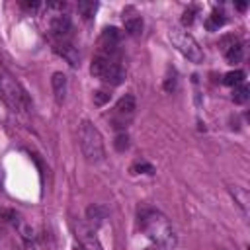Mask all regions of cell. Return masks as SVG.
Masks as SVG:
<instances>
[{
  "instance_id": "6da1fadb",
  "label": "cell",
  "mask_w": 250,
  "mask_h": 250,
  "mask_svg": "<svg viewBox=\"0 0 250 250\" xmlns=\"http://www.w3.org/2000/svg\"><path fill=\"white\" fill-rule=\"evenodd\" d=\"M139 227L160 248L172 250L176 246V232H174L170 221L158 209L143 207L139 211Z\"/></svg>"
},
{
  "instance_id": "7a4b0ae2",
  "label": "cell",
  "mask_w": 250,
  "mask_h": 250,
  "mask_svg": "<svg viewBox=\"0 0 250 250\" xmlns=\"http://www.w3.org/2000/svg\"><path fill=\"white\" fill-rule=\"evenodd\" d=\"M78 139H80V150L84 154V158L88 162H100L104 160V139L100 135V131L90 123V121H82L80 129H78Z\"/></svg>"
},
{
  "instance_id": "3957f363",
  "label": "cell",
  "mask_w": 250,
  "mask_h": 250,
  "mask_svg": "<svg viewBox=\"0 0 250 250\" xmlns=\"http://www.w3.org/2000/svg\"><path fill=\"white\" fill-rule=\"evenodd\" d=\"M172 45L191 62H203V49L199 47V43L193 39L191 33L184 31L182 27H172L168 33Z\"/></svg>"
},
{
  "instance_id": "277c9868",
  "label": "cell",
  "mask_w": 250,
  "mask_h": 250,
  "mask_svg": "<svg viewBox=\"0 0 250 250\" xmlns=\"http://www.w3.org/2000/svg\"><path fill=\"white\" fill-rule=\"evenodd\" d=\"M0 96L12 109H27L29 107L27 94L10 74H0Z\"/></svg>"
},
{
  "instance_id": "5b68a950",
  "label": "cell",
  "mask_w": 250,
  "mask_h": 250,
  "mask_svg": "<svg viewBox=\"0 0 250 250\" xmlns=\"http://www.w3.org/2000/svg\"><path fill=\"white\" fill-rule=\"evenodd\" d=\"M135 107H137V104H135V96L133 94L121 96L117 100V104H115V109H113V123H115V127H123L133 117Z\"/></svg>"
},
{
  "instance_id": "8992f818",
  "label": "cell",
  "mask_w": 250,
  "mask_h": 250,
  "mask_svg": "<svg viewBox=\"0 0 250 250\" xmlns=\"http://www.w3.org/2000/svg\"><path fill=\"white\" fill-rule=\"evenodd\" d=\"M49 27H51V33L59 41H66L70 37V31H72V21H70V18L66 14H57V16L51 18Z\"/></svg>"
},
{
  "instance_id": "52a82bcc",
  "label": "cell",
  "mask_w": 250,
  "mask_h": 250,
  "mask_svg": "<svg viewBox=\"0 0 250 250\" xmlns=\"http://www.w3.org/2000/svg\"><path fill=\"white\" fill-rule=\"evenodd\" d=\"M123 25H125V31L131 35V37H137L141 35L143 31V18L133 10V8H127L123 12Z\"/></svg>"
},
{
  "instance_id": "ba28073f",
  "label": "cell",
  "mask_w": 250,
  "mask_h": 250,
  "mask_svg": "<svg viewBox=\"0 0 250 250\" xmlns=\"http://www.w3.org/2000/svg\"><path fill=\"white\" fill-rule=\"evenodd\" d=\"M100 80H104V82L109 84V86H119V84L125 80V70H123V66H121L119 62L113 61V62L107 66V70L104 72V76H102Z\"/></svg>"
},
{
  "instance_id": "9c48e42d",
  "label": "cell",
  "mask_w": 250,
  "mask_h": 250,
  "mask_svg": "<svg viewBox=\"0 0 250 250\" xmlns=\"http://www.w3.org/2000/svg\"><path fill=\"white\" fill-rule=\"evenodd\" d=\"M55 51H57L61 57H64V59L68 61V64H70V66H76V64H78V61H80L78 51H76L68 41H59V43L55 45Z\"/></svg>"
},
{
  "instance_id": "30bf717a",
  "label": "cell",
  "mask_w": 250,
  "mask_h": 250,
  "mask_svg": "<svg viewBox=\"0 0 250 250\" xmlns=\"http://www.w3.org/2000/svg\"><path fill=\"white\" fill-rule=\"evenodd\" d=\"M51 86H53V94H55V100L61 104L64 102V96H66V76L62 72H55L53 78H51Z\"/></svg>"
},
{
  "instance_id": "8fae6325",
  "label": "cell",
  "mask_w": 250,
  "mask_h": 250,
  "mask_svg": "<svg viewBox=\"0 0 250 250\" xmlns=\"http://www.w3.org/2000/svg\"><path fill=\"white\" fill-rule=\"evenodd\" d=\"M105 217H107V209H105L104 205H90V207L86 209V219H88L90 223H94V225L102 223Z\"/></svg>"
},
{
  "instance_id": "7c38bea8",
  "label": "cell",
  "mask_w": 250,
  "mask_h": 250,
  "mask_svg": "<svg viewBox=\"0 0 250 250\" xmlns=\"http://www.w3.org/2000/svg\"><path fill=\"white\" fill-rule=\"evenodd\" d=\"M225 21H227V18H225V14L221 12V10H213V14L207 18V21H205V27L209 29V31H215V29H219L221 25H225Z\"/></svg>"
},
{
  "instance_id": "4fadbf2b",
  "label": "cell",
  "mask_w": 250,
  "mask_h": 250,
  "mask_svg": "<svg viewBox=\"0 0 250 250\" xmlns=\"http://www.w3.org/2000/svg\"><path fill=\"white\" fill-rule=\"evenodd\" d=\"M76 8H78V14H80L84 20H90V18L96 14V10H98V2H92V0H80Z\"/></svg>"
},
{
  "instance_id": "5bb4252c",
  "label": "cell",
  "mask_w": 250,
  "mask_h": 250,
  "mask_svg": "<svg viewBox=\"0 0 250 250\" xmlns=\"http://www.w3.org/2000/svg\"><path fill=\"white\" fill-rule=\"evenodd\" d=\"M119 39H121V31L117 27H105L102 31V37H100V41L102 43H107V45H117Z\"/></svg>"
},
{
  "instance_id": "9a60e30c",
  "label": "cell",
  "mask_w": 250,
  "mask_h": 250,
  "mask_svg": "<svg viewBox=\"0 0 250 250\" xmlns=\"http://www.w3.org/2000/svg\"><path fill=\"white\" fill-rule=\"evenodd\" d=\"M244 78H246V74H244V70H230V72H227L225 76H223V82L227 84V86H240L242 82H244Z\"/></svg>"
},
{
  "instance_id": "2e32d148",
  "label": "cell",
  "mask_w": 250,
  "mask_h": 250,
  "mask_svg": "<svg viewBox=\"0 0 250 250\" xmlns=\"http://www.w3.org/2000/svg\"><path fill=\"white\" fill-rule=\"evenodd\" d=\"M248 98H250V90H248V86H244V84L234 86V92H232V100H234V104H246Z\"/></svg>"
},
{
  "instance_id": "e0dca14e",
  "label": "cell",
  "mask_w": 250,
  "mask_h": 250,
  "mask_svg": "<svg viewBox=\"0 0 250 250\" xmlns=\"http://www.w3.org/2000/svg\"><path fill=\"white\" fill-rule=\"evenodd\" d=\"M131 172L133 174H154V166L148 162H137L131 166Z\"/></svg>"
},
{
  "instance_id": "ac0fdd59",
  "label": "cell",
  "mask_w": 250,
  "mask_h": 250,
  "mask_svg": "<svg viewBox=\"0 0 250 250\" xmlns=\"http://www.w3.org/2000/svg\"><path fill=\"white\" fill-rule=\"evenodd\" d=\"M109 98H111V94L105 92V90H96V92H94V104H96V105H104V104H107Z\"/></svg>"
},
{
  "instance_id": "d6986e66",
  "label": "cell",
  "mask_w": 250,
  "mask_h": 250,
  "mask_svg": "<svg viewBox=\"0 0 250 250\" xmlns=\"http://www.w3.org/2000/svg\"><path fill=\"white\" fill-rule=\"evenodd\" d=\"M195 14H197V8H195V6H191L189 10H186L184 16H182V23H184V25H191L193 20H195Z\"/></svg>"
},
{
  "instance_id": "ffe728a7",
  "label": "cell",
  "mask_w": 250,
  "mask_h": 250,
  "mask_svg": "<svg viewBox=\"0 0 250 250\" xmlns=\"http://www.w3.org/2000/svg\"><path fill=\"white\" fill-rule=\"evenodd\" d=\"M127 146H129V137H127V133H119V135L115 137V148H117V150H127Z\"/></svg>"
},
{
  "instance_id": "44dd1931",
  "label": "cell",
  "mask_w": 250,
  "mask_h": 250,
  "mask_svg": "<svg viewBox=\"0 0 250 250\" xmlns=\"http://www.w3.org/2000/svg\"><path fill=\"white\" fill-rule=\"evenodd\" d=\"M174 88H176V76H168L166 82H164V90L166 92H172Z\"/></svg>"
},
{
  "instance_id": "7402d4cb",
  "label": "cell",
  "mask_w": 250,
  "mask_h": 250,
  "mask_svg": "<svg viewBox=\"0 0 250 250\" xmlns=\"http://www.w3.org/2000/svg\"><path fill=\"white\" fill-rule=\"evenodd\" d=\"M0 219H2V221H12V219H16V213L10 211V209H2V211H0Z\"/></svg>"
},
{
  "instance_id": "603a6c76",
  "label": "cell",
  "mask_w": 250,
  "mask_h": 250,
  "mask_svg": "<svg viewBox=\"0 0 250 250\" xmlns=\"http://www.w3.org/2000/svg\"><path fill=\"white\" fill-rule=\"evenodd\" d=\"M21 8L27 12H35L39 8V2H21Z\"/></svg>"
},
{
  "instance_id": "cb8c5ba5",
  "label": "cell",
  "mask_w": 250,
  "mask_h": 250,
  "mask_svg": "<svg viewBox=\"0 0 250 250\" xmlns=\"http://www.w3.org/2000/svg\"><path fill=\"white\" fill-rule=\"evenodd\" d=\"M236 8H238V10H246V4H244V2H240V4H236Z\"/></svg>"
},
{
  "instance_id": "d4e9b609",
  "label": "cell",
  "mask_w": 250,
  "mask_h": 250,
  "mask_svg": "<svg viewBox=\"0 0 250 250\" xmlns=\"http://www.w3.org/2000/svg\"><path fill=\"white\" fill-rule=\"evenodd\" d=\"M146 250H152V248H146Z\"/></svg>"
}]
</instances>
